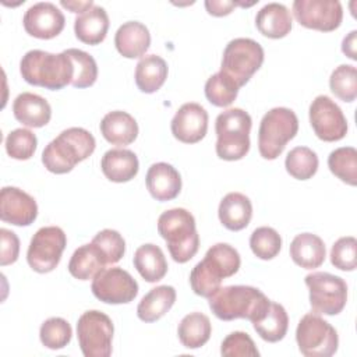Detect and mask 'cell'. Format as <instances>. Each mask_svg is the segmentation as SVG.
<instances>
[{"instance_id":"43","label":"cell","mask_w":357,"mask_h":357,"mask_svg":"<svg viewBox=\"0 0 357 357\" xmlns=\"http://www.w3.org/2000/svg\"><path fill=\"white\" fill-rule=\"evenodd\" d=\"M220 354L225 357H258L259 351L247 332L236 331L223 339Z\"/></svg>"},{"instance_id":"9","label":"cell","mask_w":357,"mask_h":357,"mask_svg":"<svg viewBox=\"0 0 357 357\" xmlns=\"http://www.w3.org/2000/svg\"><path fill=\"white\" fill-rule=\"evenodd\" d=\"M296 342L305 357H331L339 346L336 329L315 312H308L298 321Z\"/></svg>"},{"instance_id":"31","label":"cell","mask_w":357,"mask_h":357,"mask_svg":"<svg viewBox=\"0 0 357 357\" xmlns=\"http://www.w3.org/2000/svg\"><path fill=\"white\" fill-rule=\"evenodd\" d=\"M167 78V63L158 54L144 56L135 67V84L144 93H153Z\"/></svg>"},{"instance_id":"1","label":"cell","mask_w":357,"mask_h":357,"mask_svg":"<svg viewBox=\"0 0 357 357\" xmlns=\"http://www.w3.org/2000/svg\"><path fill=\"white\" fill-rule=\"evenodd\" d=\"M241 265L238 251L227 243L212 245L202 261L190 273V284L195 294L209 298L220 287L222 280L237 273Z\"/></svg>"},{"instance_id":"17","label":"cell","mask_w":357,"mask_h":357,"mask_svg":"<svg viewBox=\"0 0 357 357\" xmlns=\"http://www.w3.org/2000/svg\"><path fill=\"white\" fill-rule=\"evenodd\" d=\"M170 128L174 138L180 142H199L208 131V112L199 103H184L172 119Z\"/></svg>"},{"instance_id":"36","label":"cell","mask_w":357,"mask_h":357,"mask_svg":"<svg viewBox=\"0 0 357 357\" xmlns=\"http://www.w3.org/2000/svg\"><path fill=\"white\" fill-rule=\"evenodd\" d=\"M64 52L70 57L74 68V77H73L71 85L74 88L92 86L98 78V66L95 59L89 53L75 47L67 49Z\"/></svg>"},{"instance_id":"24","label":"cell","mask_w":357,"mask_h":357,"mask_svg":"<svg viewBox=\"0 0 357 357\" xmlns=\"http://www.w3.org/2000/svg\"><path fill=\"white\" fill-rule=\"evenodd\" d=\"M220 223L231 231L243 230L252 218V204L250 198L241 192L226 194L218 209Z\"/></svg>"},{"instance_id":"13","label":"cell","mask_w":357,"mask_h":357,"mask_svg":"<svg viewBox=\"0 0 357 357\" xmlns=\"http://www.w3.org/2000/svg\"><path fill=\"white\" fill-rule=\"evenodd\" d=\"M93 296L106 304H127L138 294L137 280L123 268H103L92 279Z\"/></svg>"},{"instance_id":"33","label":"cell","mask_w":357,"mask_h":357,"mask_svg":"<svg viewBox=\"0 0 357 357\" xmlns=\"http://www.w3.org/2000/svg\"><path fill=\"white\" fill-rule=\"evenodd\" d=\"M252 326L261 339L269 343H276L282 340L287 333L289 317L282 304L271 301L264 318L254 322Z\"/></svg>"},{"instance_id":"10","label":"cell","mask_w":357,"mask_h":357,"mask_svg":"<svg viewBox=\"0 0 357 357\" xmlns=\"http://www.w3.org/2000/svg\"><path fill=\"white\" fill-rule=\"evenodd\" d=\"M310 291V305L315 314L337 315L347 303V284L329 272H312L304 279Z\"/></svg>"},{"instance_id":"16","label":"cell","mask_w":357,"mask_h":357,"mask_svg":"<svg viewBox=\"0 0 357 357\" xmlns=\"http://www.w3.org/2000/svg\"><path fill=\"white\" fill-rule=\"evenodd\" d=\"M22 24L28 35L38 39H52L64 29L66 18L56 4L40 1L25 11Z\"/></svg>"},{"instance_id":"12","label":"cell","mask_w":357,"mask_h":357,"mask_svg":"<svg viewBox=\"0 0 357 357\" xmlns=\"http://www.w3.org/2000/svg\"><path fill=\"white\" fill-rule=\"evenodd\" d=\"M67 245V237L59 226L40 227L31 238L26 261L38 273L52 272L60 262Z\"/></svg>"},{"instance_id":"47","label":"cell","mask_w":357,"mask_h":357,"mask_svg":"<svg viewBox=\"0 0 357 357\" xmlns=\"http://www.w3.org/2000/svg\"><path fill=\"white\" fill-rule=\"evenodd\" d=\"M356 43H357V31H351L347 36L343 38V42H342V52L351 60H357Z\"/></svg>"},{"instance_id":"40","label":"cell","mask_w":357,"mask_h":357,"mask_svg":"<svg viewBox=\"0 0 357 357\" xmlns=\"http://www.w3.org/2000/svg\"><path fill=\"white\" fill-rule=\"evenodd\" d=\"M250 247L257 258L268 261L279 254L282 248V237L275 229L261 226L251 233Z\"/></svg>"},{"instance_id":"45","label":"cell","mask_w":357,"mask_h":357,"mask_svg":"<svg viewBox=\"0 0 357 357\" xmlns=\"http://www.w3.org/2000/svg\"><path fill=\"white\" fill-rule=\"evenodd\" d=\"M1 250H0V265H11L18 259L20 254V240L17 234L8 229H0Z\"/></svg>"},{"instance_id":"48","label":"cell","mask_w":357,"mask_h":357,"mask_svg":"<svg viewBox=\"0 0 357 357\" xmlns=\"http://www.w3.org/2000/svg\"><path fill=\"white\" fill-rule=\"evenodd\" d=\"M60 4H61L64 8L70 10L71 13H77V14H78V13L82 14V13H85L86 10L92 8V7L95 6L92 0H89V1H66V0H61Z\"/></svg>"},{"instance_id":"15","label":"cell","mask_w":357,"mask_h":357,"mask_svg":"<svg viewBox=\"0 0 357 357\" xmlns=\"http://www.w3.org/2000/svg\"><path fill=\"white\" fill-rule=\"evenodd\" d=\"M310 124L325 142L340 141L347 134V120L342 109L326 95H318L310 105Z\"/></svg>"},{"instance_id":"14","label":"cell","mask_w":357,"mask_h":357,"mask_svg":"<svg viewBox=\"0 0 357 357\" xmlns=\"http://www.w3.org/2000/svg\"><path fill=\"white\" fill-rule=\"evenodd\" d=\"M291 8L300 25L321 32L337 29L343 20V8L337 0H296Z\"/></svg>"},{"instance_id":"37","label":"cell","mask_w":357,"mask_h":357,"mask_svg":"<svg viewBox=\"0 0 357 357\" xmlns=\"http://www.w3.org/2000/svg\"><path fill=\"white\" fill-rule=\"evenodd\" d=\"M238 86L222 71L211 75L205 82L206 99L218 107L230 106L238 93Z\"/></svg>"},{"instance_id":"29","label":"cell","mask_w":357,"mask_h":357,"mask_svg":"<svg viewBox=\"0 0 357 357\" xmlns=\"http://www.w3.org/2000/svg\"><path fill=\"white\" fill-rule=\"evenodd\" d=\"M174 301L176 290L173 286H156L141 298L137 307V315L144 322H155L169 312Z\"/></svg>"},{"instance_id":"34","label":"cell","mask_w":357,"mask_h":357,"mask_svg":"<svg viewBox=\"0 0 357 357\" xmlns=\"http://www.w3.org/2000/svg\"><path fill=\"white\" fill-rule=\"evenodd\" d=\"M328 167L339 180L349 185L357 184V151L353 146H342L328 156Z\"/></svg>"},{"instance_id":"28","label":"cell","mask_w":357,"mask_h":357,"mask_svg":"<svg viewBox=\"0 0 357 357\" xmlns=\"http://www.w3.org/2000/svg\"><path fill=\"white\" fill-rule=\"evenodd\" d=\"M107 265L105 255L92 241L78 247L68 262V272L78 280L93 279Z\"/></svg>"},{"instance_id":"35","label":"cell","mask_w":357,"mask_h":357,"mask_svg":"<svg viewBox=\"0 0 357 357\" xmlns=\"http://www.w3.org/2000/svg\"><path fill=\"white\" fill-rule=\"evenodd\" d=\"M318 156L308 146L293 148L284 160L287 173L297 180H308L318 170Z\"/></svg>"},{"instance_id":"26","label":"cell","mask_w":357,"mask_h":357,"mask_svg":"<svg viewBox=\"0 0 357 357\" xmlns=\"http://www.w3.org/2000/svg\"><path fill=\"white\" fill-rule=\"evenodd\" d=\"M291 15L284 4L268 3L255 15L257 29L266 38L280 39L291 31Z\"/></svg>"},{"instance_id":"3","label":"cell","mask_w":357,"mask_h":357,"mask_svg":"<svg viewBox=\"0 0 357 357\" xmlns=\"http://www.w3.org/2000/svg\"><path fill=\"white\" fill-rule=\"evenodd\" d=\"M96 146L95 137L85 128L70 127L50 141L42 152V163L54 174L71 172L77 163L89 158Z\"/></svg>"},{"instance_id":"23","label":"cell","mask_w":357,"mask_h":357,"mask_svg":"<svg viewBox=\"0 0 357 357\" xmlns=\"http://www.w3.org/2000/svg\"><path fill=\"white\" fill-rule=\"evenodd\" d=\"M99 128L103 138L117 146L130 145L138 135V124L135 119L123 110H113L105 114Z\"/></svg>"},{"instance_id":"20","label":"cell","mask_w":357,"mask_h":357,"mask_svg":"<svg viewBox=\"0 0 357 357\" xmlns=\"http://www.w3.org/2000/svg\"><path fill=\"white\" fill-rule=\"evenodd\" d=\"M13 113L21 124L40 128L50 121L52 107L45 98L32 92H22L13 102Z\"/></svg>"},{"instance_id":"38","label":"cell","mask_w":357,"mask_h":357,"mask_svg":"<svg viewBox=\"0 0 357 357\" xmlns=\"http://www.w3.org/2000/svg\"><path fill=\"white\" fill-rule=\"evenodd\" d=\"M73 336L71 325L60 317H52L46 319L39 329V337L45 347L50 350L64 349Z\"/></svg>"},{"instance_id":"5","label":"cell","mask_w":357,"mask_h":357,"mask_svg":"<svg viewBox=\"0 0 357 357\" xmlns=\"http://www.w3.org/2000/svg\"><path fill=\"white\" fill-rule=\"evenodd\" d=\"M158 231L167 244L170 257L184 264L190 261L199 248V236L194 216L184 208L165 211L158 219Z\"/></svg>"},{"instance_id":"11","label":"cell","mask_w":357,"mask_h":357,"mask_svg":"<svg viewBox=\"0 0 357 357\" xmlns=\"http://www.w3.org/2000/svg\"><path fill=\"white\" fill-rule=\"evenodd\" d=\"M114 326L109 315L98 310L85 311L77 322L78 344L85 357H109L112 354Z\"/></svg>"},{"instance_id":"27","label":"cell","mask_w":357,"mask_h":357,"mask_svg":"<svg viewBox=\"0 0 357 357\" xmlns=\"http://www.w3.org/2000/svg\"><path fill=\"white\" fill-rule=\"evenodd\" d=\"M109 29V15L100 6H93L79 14L74 21V32L78 40L86 45H99Z\"/></svg>"},{"instance_id":"19","label":"cell","mask_w":357,"mask_h":357,"mask_svg":"<svg viewBox=\"0 0 357 357\" xmlns=\"http://www.w3.org/2000/svg\"><path fill=\"white\" fill-rule=\"evenodd\" d=\"M149 194L160 202L174 199L181 191L180 173L166 162L153 163L145 177Z\"/></svg>"},{"instance_id":"4","label":"cell","mask_w":357,"mask_h":357,"mask_svg":"<svg viewBox=\"0 0 357 357\" xmlns=\"http://www.w3.org/2000/svg\"><path fill=\"white\" fill-rule=\"evenodd\" d=\"M20 73L28 84L52 91L63 89L74 77L73 63L64 50L57 54L39 49L29 50L20 61Z\"/></svg>"},{"instance_id":"41","label":"cell","mask_w":357,"mask_h":357,"mask_svg":"<svg viewBox=\"0 0 357 357\" xmlns=\"http://www.w3.org/2000/svg\"><path fill=\"white\" fill-rule=\"evenodd\" d=\"M36 135L28 128H15L6 138V152L17 160H28L36 151Z\"/></svg>"},{"instance_id":"22","label":"cell","mask_w":357,"mask_h":357,"mask_svg":"<svg viewBox=\"0 0 357 357\" xmlns=\"http://www.w3.org/2000/svg\"><path fill=\"white\" fill-rule=\"evenodd\" d=\"M105 177L113 183H127L132 180L139 169L137 155L124 148H114L105 152L100 160Z\"/></svg>"},{"instance_id":"6","label":"cell","mask_w":357,"mask_h":357,"mask_svg":"<svg viewBox=\"0 0 357 357\" xmlns=\"http://www.w3.org/2000/svg\"><path fill=\"white\" fill-rule=\"evenodd\" d=\"M251 126V116L240 107L222 112L215 121L216 155L229 162L243 159L250 151Z\"/></svg>"},{"instance_id":"25","label":"cell","mask_w":357,"mask_h":357,"mask_svg":"<svg viewBox=\"0 0 357 357\" xmlns=\"http://www.w3.org/2000/svg\"><path fill=\"white\" fill-rule=\"evenodd\" d=\"M293 262L304 269L319 268L326 257L324 240L312 233H300L290 243Z\"/></svg>"},{"instance_id":"32","label":"cell","mask_w":357,"mask_h":357,"mask_svg":"<svg viewBox=\"0 0 357 357\" xmlns=\"http://www.w3.org/2000/svg\"><path fill=\"white\" fill-rule=\"evenodd\" d=\"M212 333L209 318L202 312L187 314L178 324L177 335L181 344L187 349H199L204 346Z\"/></svg>"},{"instance_id":"2","label":"cell","mask_w":357,"mask_h":357,"mask_svg":"<svg viewBox=\"0 0 357 357\" xmlns=\"http://www.w3.org/2000/svg\"><path fill=\"white\" fill-rule=\"evenodd\" d=\"M271 300L257 287L234 284L220 287L209 297V308L222 321L248 319L252 324L262 319Z\"/></svg>"},{"instance_id":"21","label":"cell","mask_w":357,"mask_h":357,"mask_svg":"<svg viewBox=\"0 0 357 357\" xmlns=\"http://www.w3.org/2000/svg\"><path fill=\"white\" fill-rule=\"evenodd\" d=\"M114 45L123 57L138 59L149 49V29L139 21H127L116 31Z\"/></svg>"},{"instance_id":"30","label":"cell","mask_w":357,"mask_h":357,"mask_svg":"<svg viewBox=\"0 0 357 357\" xmlns=\"http://www.w3.org/2000/svg\"><path fill=\"white\" fill-rule=\"evenodd\" d=\"M132 262L142 279L149 283L159 282L167 273V261L162 248L151 243L137 248Z\"/></svg>"},{"instance_id":"18","label":"cell","mask_w":357,"mask_h":357,"mask_svg":"<svg viewBox=\"0 0 357 357\" xmlns=\"http://www.w3.org/2000/svg\"><path fill=\"white\" fill-rule=\"evenodd\" d=\"M38 216L33 197L17 187H3L0 192V219L14 226H29Z\"/></svg>"},{"instance_id":"44","label":"cell","mask_w":357,"mask_h":357,"mask_svg":"<svg viewBox=\"0 0 357 357\" xmlns=\"http://www.w3.org/2000/svg\"><path fill=\"white\" fill-rule=\"evenodd\" d=\"M357 240L353 236L337 238L331 250V262L340 271H354L357 265Z\"/></svg>"},{"instance_id":"46","label":"cell","mask_w":357,"mask_h":357,"mask_svg":"<svg viewBox=\"0 0 357 357\" xmlns=\"http://www.w3.org/2000/svg\"><path fill=\"white\" fill-rule=\"evenodd\" d=\"M236 6H252V4L234 3V1H226V0H206L205 1L206 11L215 17H223V15L230 14Z\"/></svg>"},{"instance_id":"7","label":"cell","mask_w":357,"mask_h":357,"mask_svg":"<svg viewBox=\"0 0 357 357\" xmlns=\"http://www.w3.org/2000/svg\"><path fill=\"white\" fill-rule=\"evenodd\" d=\"M298 119L291 109L273 107L264 114L258 130V151L264 159L273 160L296 137Z\"/></svg>"},{"instance_id":"39","label":"cell","mask_w":357,"mask_h":357,"mask_svg":"<svg viewBox=\"0 0 357 357\" xmlns=\"http://www.w3.org/2000/svg\"><path fill=\"white\" fill-rule=\"evenodd\" d=\"M332 93L343 102H353L357 98V70L350 64L337 66L329 78Z\"/></svg>"},{"instance_id":"42","label":"cell","mask_w":357,"mask_h":357,"mask_svg":"<svg viewBox=\"0 0 357 357\" xmlns=\"http://www.w3.org/2000/svg\"><path fill=\"white\" fill-rule=\"evenodd\" d=\"M92 243L99 247L106 258L107 265L117 264L126 252V241L123 236L113 229H103L95 234Z\"/></svg>"},{"instance_id":"8","label":"cell","mask_w":357,"mask_h":357,"mask_svg":"<svg viewBox=\"0 0 357 357\" xmlns=\"http://www.w3.org/2000/svg\"><path fill=\"white\" fill-rule=\"evenodd\" d=\"M264 56V49L257 40L251 38H236L223 50L220 71L241 88L259 70Z\"/></svg>"}]
</instances>
